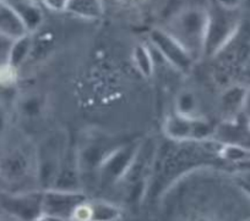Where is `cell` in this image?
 I'll return each instance as SVG.
<instances>
[{
  "instance_id": "obj_13",
  "label": "cell",
  "mask_w": 250,
  "mask_h": 221,
  "mask_svg": "<svg viewBox=\"0 0 250 221\" xmlns=\"http://www.w3.org/2000/svg\"><path fill=\"white\" fill-rule=\"evenodd\" d=\"M220 154L229 162H250V148L239 144L221 143Z\"/></svg>"
},
{
  "instance_id": "obj_5",
  "label": "cell",
  "mask_w": 250,
  "mask_h": 221,
  "mask_svg": "<svg viewBox=\"0 0 250 221\" xmlns=\"http://www.w3.org/2000/svg\"><path fill=\"white\" fill-rule=\"evenodd\" d=\"M249 88L243 85H232L226 88L220 98V109L226 121L235 120L243 114Z\"/></svg>"
},
{
  "instance_id": "obj_4",
  "label": "cell",
  "mask_w": 250,
  "mask_h": 221,
  "mask_svg": "<svg viewBox=\"0 0 250 221\" xmlns=\"http://www.w3.org/2000/svg\"><path fill=\"white\" fill-rule=\"evenodd\" d=\"M140 147V142H130V143L123 144L119 148L105 155L102 162L103 179L112 181L128 171L134 164Z\"/></svg>"
},
{
  "instance_id": "obj_16",
  "label": "cell",
  "mask_w": 250,
  "mask_h": 221,
  "mask_svg": "<svg viewBox=\"0 0 250 221\" xmlns=\"http://www.w3.org/2000/svg\"><path fill=\"white\" fill-rule=\"evenodd\" d=\"M37 1L38 4H42L49 10L55 13H64L68 0H37Z\"/></svg>"
},
{
  "instance_id": "obj_10",
  "label": "cell",
  "mask_w": 250,
  "mask_h": 221,
  "mask_svg": "<svg viewBox=\"0 0 250 221\" xmlns=\"http://www.w3.org/2000/svg\"><path fill=\"white\" fill-rule=\"evenodd\" d=\"M133 62L135 69L143 77H152L155 72V59H153L152 49L148 45L139 43L133 49Z\"/></svg>"
},
{
  "instance_id": "obj_17",
  "label": "cell",
  "mask_w": 250,
  "mask_h": 221,
  "mask_svg": "<svg viewBox=\"0 0 250 221\" xmlns=\"http://www.w3.org/2000/svg\"><path fill=\"white\" fill-rule=\"evenodd\" d=\"M218 5L227 9H239L243 0H215Z\"/></svg>"
},
{
  "instance_id": "obj_1",
  "label": "cell",
  "mask_w": 250,
  "mask_h": 221,
  "mask_svg": "<svg viewBox=\"0 0 250 221\" xmlns=\"http://www.w3.org/2000/svg\"><path fill=\"white\" fill-rule=\"evenodd\" d=\"M240 23L239 9L223 8L215 1L208 10L203 56H217L238 32Z\"/></svg>"
},
{
  "instance_id": "obj_15",
  "label": "cell",
  "mask_w": 250,
  "mask_h": 221,
  "mask_svg": "<svg viewBox=\"0 0 250 221\" xmlns=\"http://www.w3.org/2000/svg\"><path fill=\"white\" fill-rule=\"evenodd\" d=\"M16 76V67L11 64L0 66V85H11L15 82Z\"/></svg>"
},
{
  "instance_id": "obj_19",
  "label": "cell",
  "mask_w": 250,
  "mask_h": 221,
  "mask_svg": "<svg viewBox=\"0 0 250 221\" xmlns=\"http://www.w3.org/2000/svg\"><path fill=\"white\" fill-rule=\"evenodd\" d=\"M243 115H244L248 126H249L250 129V88H249V93H248L247 103H245V108H244V111H243Z\"/></svg>"
},
{
  "instance_id": "obj_2",
  "label": "cell",
  "mask_w": 250,
  "mask_h": 221,
  "mask_svg": "<svg viewBox=\"0 0 250 221\" xmlns=\"http://www.w3.org/2000/svg\"><path fill=\"white\" fill-rule=\"evenodd\" d=\"M206 22L208 10L194 6L175 14L169 22V27L166 30L177 38L198 61L203 56Z\"/></svg>"
},
{
  "instance_id": "obj_11",
  "label": "cell",
  "mask_w": 250,
  "mask_h": 221,
  "mask_svg": "<svg viewBox=\"0 0 250 221\" xmlns=\"http://www.w3.org/2000/svg\"><path fill=\"white\" fill-rule=\"evenodd\" d=\"M175 110L177 114L187 117H198L199 99L194 92L189 90L182 91L175 98Z\"/></svg>"
},
{
  "instance_id": "obj_20",
  "label": "cell",
  "mask_w": 250,
  "mask_h": 221,
  "mask_svg": "<svg viewBox=\"0 0 250 221\" xmlns=\"http://www.w3.org/2000/svg\"><path fill=\"white\" fill-rule=\"evenodd\" d=\"M247 186L248 187H249V188H250V177H247Z\"/></svg>"
},
{
  "instance_id": "obj_8",
  "label": "cell",
  "mask_w": 250,
  "mask_h": 221,
  "mask_svg": "<svg viewBox=\"0 0 250 221\" xmlns=\"http://www.w3.org/2000/svg\"><path fill=\"white\" fill-rule=\"evenodd\" d=\"M85 20H98L104 14L103 0H68L65 11Z\"/></svg>"
},
{
  "instance_id": "obj_12",
  "label": "cell",
  "mask_w": 250,
  "mask_h": 221,
  "mask_svg": "<svg viewBox=\"0 0 250 221\" xmlns=\"http://www.w3.org/2000/svg\"><path fill=\"white\" fill-rule=\"evenodd\" d=\"M33 47V39L31 37L30 33H25L21 37H19L16 39L15 45L13 48V53H11V61L9 64H11L13 66L18 67L19 65L22 64L25 61L26 57L28 56V54L31 53Z\"/></svg>"
},
{
  "instance_id": "obj_21",
  "label": "cell",
  "mask_w": 250,
  "mask_h": 221,
  "mask_svg": "<svg viewBox=\"0 0 250 221\" xmlns=\"http://www.w3.org/2000/svg\"><path fill=\"white\" fill-rule=\"evenodd\" d=\"M247 221H250V219H249V220H247Z\"/></svg>"
},
{
  "instance_id": "obj_9",
  "label": "cell",
  "mask_w": 250,
  "mask_h": 221,
  "mask_svg": "<svg viewBox=\"0 0 250 221\" xmlns=\"http://www.w3.org/2000/svg\"><path fill=\"white\" fill-rule=\"evenodd\" d=\"M14 10L18 13L19 18H21L28 33H32L38 30L44 20L40 4L36 3L35 0H20L16 8H14Z\"/></svg>"
},
{
  "instance_id": "obj_3",
  "label": "cell",
  "mask_w": 250,
  "mask_h": 221,
  "mask_svg": "<svg viewBox=\"0 0 250 221\" xmlns=\"http://www.w3.org/2000/svg\"><path fill=\"white\" fill-rule=\"evenodd\" d=\"M148 40L150 47L174 70L182 74H189L193 70L195 57L166 28L156 27L151 30Z\"/></svg>"
},
{
  "instance_id": "obj_14",
  "label": "cell",
  "mask_w": 250,
  "mask_h": 221,
  "mask_svg": "<svg viewBox=\"0 0 250 221\" xmlns=\"http://www.w3.org/2000/svg\"><path fill=\"white\" fill-rule=\"evenodd\" d=\"M92 221H114L118 216L117 209L107 204H97L93 208L90 206Z\"/></svg>"
},
{
  "instance_id": "obj_7",
  "label": "cell",
  "mask_w": 250,
  "mask_h": 221,
  "mask_svg": "<svg viewBox=\"0 0 250 221\" xmlns=\"http://www.w3.org/2000/svg\"><path fill=\"white\" fill-rule=\"evenodd\" d=\"M193 121L194 117L183 116L174 111L165 120L163 132L174 142H193Z\"/></svg>"
},
{
  "instance_id": "obj_6",
  "label": "cell",
  "mask_w": 250,
  "mask_h": 221,
  "mask_svg": "<svg viewBox=\"0 0 250 221\" xmlns=\"http://www.w3.org/2000/svg\"><path fill=\"white\" fill-rule=\"evenodd\" d=\"M81 197L76 194L50 193L42 201V206L47 215L64 219V216L69 215L71 211H76L81 205Z\"/></svg>"
},
{
  "instance_id": "obj_18",
  "label": "cell",
  "mask_w": 250,
  "mask_h": 221,
  "mask_svg": "<svg viewBox=\"0 0 250 221\" xmlns=\"http://www.w3.org/2000/svg\"><path fill=\"white\" fill-rule=\"evenodd\" d=\"M117 1L124 6H140L147 0H117Z\"/></svg>"
}]
</instances>
